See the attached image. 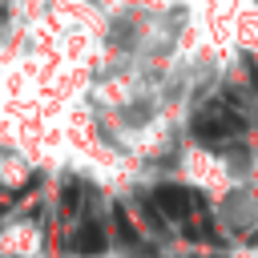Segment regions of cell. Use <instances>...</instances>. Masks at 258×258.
Wrapping results in <instances>:
<instances>
[{
  "label": "cell",
  "mask_w": 258,
  "mask_h": 258,
  "mask_svg": "<svg viewBox=\"0 0 258 258\" xmlns=\"http://www.w3.org/2000/svg\"><path fill=\"white\" fill-rule=\"evenodd\" d=\"M77 202H81V185H77V181H69V185H64V210L73 214V210H77Z\"/></svg>",
  "instance_id": "cell-5"
},
{
  "label": "cell",
  "mask_w": 258,
  "mask_h": 258,
  "mask_svg": "<svg viewBox=\"0 0 258 258\" xmlns=\"http://www.w3.org/2000/svg\"><path fill=\"white\" fill-rule=\"evenodd\" d=\"M113 222H117V238H121L125 246H137V230H133V222L125 218V210H113Z\"/></svg>",
  "instance_id": "cell-4"
},
{
  "label": "cell",
  "mask_w": 258,
  "mask_h": 258,
  "mask_svg": "<svg viewBox=\"0 0 258 258\" xmlns=\"http://www.w3.org/2000/svg\"><path fill=\"white\" fill-rule=\"evenodd\" d=\"M238 133H242V117L226 105H210L194 117V137H202V141H226Z\"/></svg>",
  "instance_id": "cell-1"
},
{
  "label": "cell",
  "mask_w": 258,
  "mask_h": 258,
  "mask_svg": "<svg viewBox=\"0 0 258 258\" xmlns=\"http://www.w3.org/2000/svg\"><path fill=\"white\" fill-rule=\"evenodd\" d=\"M153 206L165 214V218H189L198 210V194L185 189V185H157L153 189Z\"/></svg>",
  "instance_id": "cell-2"
},
{
  "label": "cell",
  "mask_w": 258,
  "mask_h": 258,
  "mask_svg": "<svg viewBox=\"0 0 258 258\" xmlns=\"http://www.w3.org/2000/svg\"><path fill=\"white\" fill-rule=\"evenodd\" d=\"M77 254H101L105 246H109V238H105V226L101 222H81L77 230H73V242H69Z\"/></svg>",
  "instance_id": "cell-3"
}]
</instances>
